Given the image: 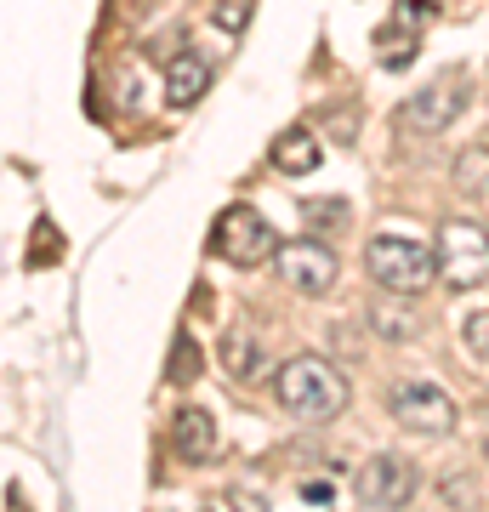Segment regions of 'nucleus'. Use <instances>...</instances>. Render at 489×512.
I'll return each instance as SVG.
<instances>
[{
    "label": "nucleus",
    "instance_id": "nucleus-12",
    "mask_svg": "<svg viewBox=\"0 0 489 512\" xmlns=\"http://www.w3.org/2000/svg\"><path fill=\"white\" fill-rule=\"evenodd\" d=\"M268 165L273 171H285V177H308V171H319V137H313L308 126L279 131L273 148H268Z\"/></svg>",
    "mask_w": 489,
    "mask_h": 512
},
{
    "label": "nucleus",
    "instance_id": "nucleus-10",
    "mask_svg": "<svg viewBox=\"0 0 489 512\" xmlns=\"http://www.w3.org/2000/svg\"><path fill=\"white\" fill-rule=\"evenodd\" d=\"M205 92H211V63L200 52H177L165 63V103L171 109H194Z\"/></svg>",
    "mask_w": 489,
    "mask_h": 512
},
{
    "label": "nucleus",
    "instance_id": "nucleus-11",
    "mask_svg": "<svg viewBox=\"0 0 489 512\" xmlns=\"http://www.w3.org/2000/svg\"><path fill=\"white\" fill-rule=\"evenodd\" d=\"M171 450H177L182 461H211L217 456V421L205 416L200 404H188V410H177V421H171Z\"/></svg>",
    "mask_w": 489,
    "mask_h": 512
},
{
    "label": "nucleus",
    "instance_id": "nucleus-8",
    "mask_svg": "<svg viewBox=\"0 0 489 512\" xmlns=\"http://www.w3.org/2000/svg\"><path fill=\"white\" fill-rule=\"evenodd\" d=\"M433 18H438V0H393L387 23L376 29V57L387 69H410L421 52V35L433 29Z\"/></svg>",
    "mask_w": 489,
    "mask_h": 512
},
{
    "label": "nucleus",
    "instance_id": "nucleus-19",
    "mask_svg": "<svg viewBox=\"0 0 489 512\" xmlns=\"http://www.w3.org/2000/svg\"><path fill=\"white\" fill-rule=\"evenodd\" d=\"M461 342H467L472 359H484L489 365V313H472L467 325H461Z\"/></svg>",
    "mask_w": 489,
    "mask_h": 512
},
{
    "label": "nucleus",
    "instance_id": "nucleus-9",
    "mask_svg": "<svg viewBox=\"0 0 489 512\" xmlns=\"http://www.w3.org/2000/svg\"><path fill=\"white\" fill-rule=\"evenodd\" d=\"M273 268H279V279H285L290 291H302V296H325L336 285V256H330L325 239H313V234L279 245Z\"/></svg>",
    "mask_w": 489,
    "mask_h": 512
},
{
    "label": "nucleus",
    "instance_id": "nucleus-17",
    "mask_svg": "<svg viewBox=\"0 0 489 512\" xmlns=\"http://www.w3.org/2000/svg\"><path fill=\"white\" fill-rule=\"evenodd\" d=\"M302 222H308L313 234H325V228L347 222V205L342 200H308V205H302Z\"/></svg>",
    "mask_w": 489,
    "mask_h": 512
},
{
    "label": "nucleus",
    "instance_id": "nucleus-4",
    "mask_svg": "<svg viewBox=\"0 0 489 512\" xmlns=\"http://www.w3.org/2000/svg\"><path fill=\"white\" fill-rule=\"evenodd\" d=\"M211 256L228 262V268H256V262H273L279 256V234L273 222L251 205H228L211 228Z\"/></svg>",
    "mask_w": 489,
    "mask_h": 512
},
{
    "label": "nucleus",
    "instance_id": "nucleus-21",
    "mask_svg": "<svg viewBox=\"0 0 489 512\" xmlns=\"http://www.w3.org/2000/svg\"><path fill=\"white\" fill-rule=\"evenodd\" d=\"M228 507H234V512H268V501L251 495V490H228Z\"/></svg>",
    "mask_w": 489,
    "mask_h": 512
},
{
    "label": "nucleus",
    "instance_id": "nucleus-15",
    "mask_svg": "<svg viewBox=\"0 0 489 512\" xmlns=\"http://www.w3.org/2000/svg\"><path fill=\"white\" fill-rule=\"evenodd\" d=\"M194 370H200V342H194L188 330H177V348H171V365H165V382L188 387V382H194Z\"/></svg>",
    "mask_w": 489,
    "mask_h": 512
},
{
    "label": "nucleus",
    "instance_id": "nucleus-2",
    "mask_svg": "<svg viewBox=\"0 0 489 512\" xmlns=\"http://www.w3.org/2000/svg\"><path fill=\"white\" fill-rule=\"evenodd\" d=\"M364 274L376 279L381 291L393 296H416L433 285L438 274V251H427L421 239H404V234H376L364 245Z\"/></svg>",
    "mask_w": 489,
    "mask_h": 512
},
{
    "label": "nucleus",
    "instance_id": "nucleus-3",
    "mask_svg": "<svg viewBox=\"0 0 489 512\" xmlns=\"http://www.w3.org/2000/svg\"><path fill=\"white\" fill-rule=\"evenodd\" d=\"M438 279L450 291H478L489 285V228L472 217L438 222Z\"/></svg>",
    "mask_w": 489,
    "mask_h": 512
},
{
    "label": "nucleus",
    "instance_id": "nucleus-20",
    "mask_svg": "<svg viewBox=\"0 0 489 512\" xmlns=\"http://www.w3.org/2000/svg\"><path fill=\"white\" fill-rule=\"evenodd\" d=\"M52 251H57V228H52V222H35V251H29V262H35V268H46V262H52Z\"/></svg>",
    "mask_w": 489,
    "mask_h": 512
},
{
    "label": "nucleus",
    "instance_id": "nucleus-5",
    "mask_svg": "<svg viewBox=\"0 0 489 512\" xmlns=\"http://www.w3.org/2000/svg\"><path fill=\"white\" fill-rule=\"evenodd\" d=\"M472 103V74L467 69H444L433 74V86H421V92H410L399 103V120L410 131H421V137H438V131H450L461 114H467Z\"/></svg>",
    "mask_w": 489,
    "mask_h": 512
},
{
    "label": "nucleus",
    "instance_id": "nucleus-7",
    "mask_svg": "<svg viewBox=\"0 0 489 512\" xmlns=\"http://www.w3.org/2000/svg\"><path fill=\"white\" fill-rule=\"evenodd\" d=\"M387 410L404 433H421V439H444L455 433V404L438 382H399L387 393Z\"/></svg>",
    "mask_w": 489,
    "mask_h": 512
},
{
    "label": "nucleus",
    "instance_id": "nucleus-6",
    "mask_svg": "<svg viewBox=\"0 0 489 512\" xmlns=\"http://www.w3.org/2000/svg\"><path fill=\"white\" fill-rule=\"evenodd\" d=\"M416 490H421V473L410 467L404 456H370L353 473V495H359V507H370V512H404L410 501H416Z\"/></svg>",
    "mask_w": 489,
    "mask_h": 512
},
{
    "label": "nucleus",
    "instance_id": "nucleus-22",
    "mask_svg": "<svg viewBox=\"0 0 489 512\" xmlns=\"http://www.w3.org/2000/svg\"><path fill=\"white\" fill-rule=\"evenodd\" d=\"M6 507H12V512H23V507H18V490H6Z\"/></svg>",
    "mask_w": 489,
    "mask_h": 512
},
{
    "label": "nucleus",
    "instance_id": "nucleus-14",
    "mask_svg": "<svg viewBox=\"0 0 489 512\" xmlns=\"http://www.w3.org/2000/svg\"><path fill=\"white\" fill-rule=\"evenodd\" d=\"M455 188H461V194H484L489 188V148H467V154L455 160Z\"/></svg>",
    "mask_w": 489,
    "mask_h": 512
},
{
    "label": "nucleus",
    "instance_id": "nucleus-1",
    "mask_svg": "<svg viewBox=\"0 0 489 512\" xmlns=\"http://www.w3.org/2000/svg\"><path fill=\"white\" fill-rule=\"evenodd\" d=\"M273 393H279V404H285L296 421H330L347 410V376L330 359H319V353H296V359H285L279 365V376H273Z\"/></svg>",
    "mask_w": 489,
    "mask_h": 512
},
{
    "label": "nucleus",
    "instance_id": "nucleus-18",
    "mask_svg": "<svg viewBox=\"0 0 489 512\" xmlns=\"http://www.w3.org/2000/svg\"><path fill=\"white\" fill-rule=\"evenodd\" d=\"M251 18V0H211V23H217L222 35H239Z\"/></svg>",
    "mask_w": 489,
    "mask_h": 512
},
{
    "label": "nucleus",
    "instance_id": "nucleus-13",
    "mask_svg": "<svg viewBox=\"0 0 489 512\" xmlns=\"http://www.w3.org/2000/svg\"><path fill=\"white\" fill-rule=\"evenodd\" d=\"M222 365H228L234 382H251L256 370H262V348L245 342V336H228V342H222Z\"/></svg>",
    "mask_w": 489,
    "mask_h": 512
},
{
    "label": "nucleus",
    "instance_id": "nucleus-16",
    "mask_svg": "<svg viewBox=\"0 0 489 512\" xmlns=\"http://www.w3.org/2000/svg\"><path fill=\"white\" fill-rule=\"evenodd\" d=\"M370 330H376V336H387V342H404V336L416 330V319H410L399 302H376V308H370Z\"/></svg>",
    "mask_w": 489,
    "mask_h": 512
}]
</instances>
